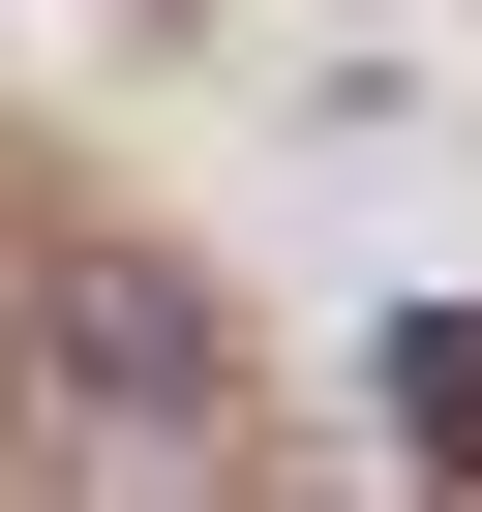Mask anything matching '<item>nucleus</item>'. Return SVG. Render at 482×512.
<instances>
[{
  "instance_id": "obj_1",
  "label": "nucleus",
  "mask_w": 482,
  "mask_h": 512,
  "mask_svg": "<svg viewBox=\"0 0 482 512\" xmlns=\"http://www.w3.org/2000/svg\"><path fill=\"white\" fill-rule=\"evenodd\" d=\"M31 482L61 512H211L241 482V332L151 272V241H61L31 272Z\"/></svg>"
}]
</instances>
